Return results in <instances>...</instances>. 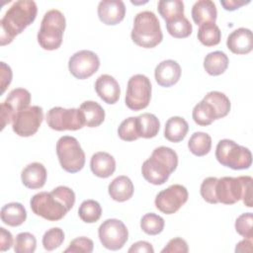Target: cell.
Returning a JSON list of instances; mask_svg holds the SVG:
<instances>
[{
  "label": "cell",
  "instance_id": "1",
  "mask_svg": "<svg viewBox=\"0 0 253 253\" xmlns=\"http://www.w3.org/2000/svg\"><path fill=\"white\" fill-rule=\"evenodd\" d=\"M75 204L73 190L66 186H58L51 192H40L31 198L30 207L35 214L50 221L65 216Z\"/></svg>",
  "mask_w": 253,
  "mask_h": 253
},
{
  "label": "cell",
  "instance_id": "2",
  "mask_svg": "<svg viewBox=\"0 0 253 253\" xmlns=\"http://www.w3.org/2000/svg\"><path fill=\"white\" fill-rule=\"evenodd\" d=\"M37 13L38 7L35 1L18 0L14 2L0 21V44L3 46L12 42L16 36L36 20Z\"/></svg>",
  "mask_w": 253,
  "mask_h": 253
},
{
  "label": "cell",
  "instance_id": "3",
  "mask_svg": "<svg viewBox=\"0 0 253 253\" xmlns=\"http://www.w3.org/2000/svg\"><path fill=\"white\" fill-rule=\"evenodd\" d=\"M178 166V155L170 147H156L141 166L143 178L153 185L164 184Z\"/></svg>",
  "mask_w": 253,
  "mask_h": 253
},
{
  "label": "cell",
  "instance_id": "4",
  "mask_svg": "<svg viewBox=\"0 0 253 253\" xmlns=\"http://www.w3.org/2000/svg\"><path fill=\"white\" fill-rule=\"evenodd\" d=\"M253 179L251 176L221 177L216 180L214 193L218 203L233 205L242 199L243 204L252 208Z\"/></svg>",
  "mask_w": 253,
  "mask_h": 253
},
{
  "label": "cell",
  "instance_id": "5",
  "mask_svg": "<svg viewBox=\"0 0 253 253\" xmlns=\"http://www.w3.org/2000/svg\"><path fill=\"white\" fill-rule=\"evenodd\" d=\"M130 37L135 44L144 48L158 45L163 39V34L156 15L151 11H142L136 14Z\"/></svg>",
  "mask_w": 253,
  "mask_h": 253
},
{
  "label": "cell",
  "instance_id": "6",
  "mask_svg": "<svg viewBox=\"0 0 253 253\" xmlns=\"http://www.w3.org/2000/svg\"><path fill=\"white\" fill-rule=\"evenodd\" d=\"M65 26V17L59 10H48L43 15L38 32L39 44L46 50L57 49L61 45Z\"/></svg>",
  "mask_w": 253,
  "mask_h": 253
},
{
  "label": "cell",
  "instance_id": "7",
  "mask_svg": "<svg viewBox=\"0 0 253 253\" xmlns=\"http://www.w3.org/2000/svg\"><path fill=\"white\" fill-rule=\"evenodd\" d=\"M216 160L225 167L233 170L248 169L252 164L251 151L231 139H221L215 148Z\"/></svg>",
  "mask_w": 253,
  "mask_h": 253
},
{
  "label": "cell",
  "instance_id": "8",
  "mask_svg": "<svg viewBox=\"0 0 253 253\" xmlns=\"http://www.w3.org/2000/svg\"><path fill=\"white\" fill-rule=\"evenodd\" d=\"M56 154L63 170L79 172L85 164V153L78 140L70 135L61 136L56 142Z\"/></svg>",
  "mask_w": 253,
  "mask_h": 253
},
{
  "label": "cell",
  "instance_id": "9",
  "mask_svg": "<svg viewBox=\"0 0 253 253\" xmlns=\"http://www.w3.org/2000/svg\"><path fill=\"white\" fill-rule=\"evenodd\" d=\"M151 99V83L147 76L135 74L128 79L125 102L128 109L140 111L145 109Z\"/></svg>",
  "mask_w": 253,
  "mask_h": 253
},
{
  "label": "cell",
  "instance_id": "10",
  "mask_svg": "<svg viewBox=\"0 0 253 253\" xmlns=\"http://www.w3.org/2000/svg\"><path fill=\"white\" fill-rule=\"evenodd\" d=\"M47 126L54 130H77L85 126L84 116L80 109H65L62 107L51 108L45 117Z\"/></svg>",
  "mask_w": 253,
  "mask_h": 253
},
{
  "label": "cell",
  "instance_id": "11",
  "mask_svg": "<svg viewBox=\"0 0 253 253\" xmlns=\"http://www.w3.org/2000/svg\"><path fill=\"white\" fill-rule=\"evenodd\" d=\"M98 235L102 245L109 250L123 248L128 239L126 224L117 218H109L103 221L99 226Z\"/></svg>",
  "mask_w": 253,
  "mask_h": 253
},
{
  "label": "cell",
  "instance_id": "12",
  "mask_svg": "<svg viewBox=\"0 0 253 253\" xmlns=\"http://www.w3.org/2000/svg\"><path fill=\"white\" fill-rule=\"evenodd\" d=\"M43 120V111L40 106H29L18 112L12 121L13 131L22 137L34 135Z\"/></svg>",
  "mask_w": 253,
  "mask_h": 253
},
{
  "label": "cell",
  "instance_id": "13",
  "mask_svg": "<svg viewBox=\"0 0 253 253\" xmlns=\"http://www.w3.org/2000/svg\"><path fill=\"white\" fill-rule=\"evenodd\" d=\"M189 193L186 187L174 184L160 191L154 201L156 209L165 214L175 213L188 201Z\"/></svg>",
  "mask_w": 253,
  "mask_h": 253
},
{
  "label": "cell",
  "instance_id": "14",
  "mask_svg": "<svg viewBox=\"0 0 253 253\" xmlns=\"http://www.w3.org/2000/svg\"><path fill=\"white\" fill-rule=\"evenodd\" d=\"M31 94L27 89L16 88L13 89L7 96L6 100L0 105V120L1 130L6 125L12 123L14 116L23 109L30 106Z\"/></svg>",
  "mask_w": 253,
  "mask_h": 253
},
{
  "label": "cell",
  "instance_id": "15",
  "mask_svg": "<svg viewBox=\"0 0 253 253\" xmlns=\"http://www.w3.org/2000/svg\"><path fill=\"white\" fill-rule=\"evenodd\" d=\"M100 66L98 55L87 49L75 52L68 61V69L70 73L77 79H87L96 73Z\"/></svg>",
  "mask_w": 253,
  "mask_h": 253
},
{
  "label": "cell",
  "instance_id": "16",
  "mask_svg": "<svg viewBox=\"0 0 253 253\" xmlns=\"http://www.w3.org/2000/svg\"><path fill=\"white\" fill-rule=\"evenodd\" d=\"M126 15V6L122 0H103L98 5V17L108 26L122 22Z\"/></svg>",
  "mask_w": 253,
  "mask_h": 253
},
{
  "label": "cell",
  "instance_id": "17",
  "mask_svg": "<svg viewBox=\"0 0 253 253\" xmlns=\"http://www.w3.org/2000/svg\"><path fill=\"white\" fill-rule=\"evenodd\" d=\"M154 77L158 85L171 87L179 81L181 77V67L175 60H163L155 67Z\"/></svg>",
  "mask_w": 253,
  "mask_h": 253
},
{
  "label": "cell",
  "instance_id": "18",
  "mask_svg": "<svg viewBox=\"0 0 253 253\" xmlns=\"http://www.w3.org/2000/svg\"><path fill=\"white\" fill-rule=\"evenodd\" d=\"M227 48L235 54H247L253 48V36L251 30L239 28L234 30L226 40Z\"/></svg>",
  "mask_w": 253,
  "mask_h": 253
},
{
  "label": "cell",
  "instance_id": "19",
  "mask_svg": "<svg viewBox=\"0 0 253 253\" xmlns=\"http://www.w3.org/2000/svg\"><path fill=\"white\" fill-rule=\"evenodd\" d=\"M97 95L107 104H115L121 95V88L118 81L109 74L99 76L95 82Z\"/></svg>",
  "mask_w": 253,
  "mask_h": 253
},
{
  "label": "cell",
  "instance_id": "20",
  "mask_svg": "<svg viewBox=\"0 0 253 253\" xmlns=\"http://www.w3.org/2000/svg\"><path fill=\"white\" fill-rule=\"evenodd\" d=\"M46 169L40 162L28 164L21 173L22 183L29 189H40L44 186L46 181Z\"/></svg>",
  "mask_w": 253,
  "mask_h": 253
},
{
  "label": "cell",
  "instance_id": "21",
  "mask_svg": "<svg viewBox=\"0 0 253 253\" xmlns=\"http://www.w3.org/2000/svg\"><path fill=\"white\" fill-rule=\"evenodd\" d=\"M90 168L94 175L100 178H108L116 170V160L108 152L99 151L92 155Z\"/></svg>",
  "mask_w": 253,
  "mask_h": 253
},
{
  "label": "cell",
  "instance_id": "22",
  "mask_svg": "<svg viewBox=\"0 0 253 253\" xmlns=\"http://www.w3.org/2000/svg\"><path fill=\"white\" fill-rule=\"evenodd\" d=\"M217 10L211 0H199L192 7V18L195 24L201 26L207 23H215Z\"/></svg>",
  "mask_w": 253,
  "mask_h": 253
},
{
  "label": "cell",
  "instance_id": "23",
  "mask_svg": "<svg viewBox=\"0 0 253 253\" xmlns=\"http://www.w3.org/2000/svg\"><path fill=\"white\" fill-rule=\"evenodd\" d=\"M134 187L131 180L126 176H118L108 187L110 197L116 202H126L133 195Z\"/></svg>",
  "mask_w": 253,
  "mask_h": 253
},
{
  "label": "cell",
  "instance_id": "24",
  "mask_svg": "<svg viewBox=\"0 0 253 253\" xmlns=\"http://www.w3.org/2000/svg\"><path fill=\"white\" fill-rule=\"evenodd\" d=\"M189 130V125L184 118L171 117L167 120L164 128V136L171 142L182 141Z\"/></svg>",
  "mask_w": 253,
  "mask_h": 253
},
{
  "label": "cell",
  "instance_id": "25",
  "mask_svg": "<svg viewBox=\"0 0 253 253\" xmlns=\"http://www.w3.org/2000/svg\"><path fill=\"white\" fill-rule=\"evenodd\" d=\"M27 211L20 203H9L1 209V220L9 226H19L25 222Z\"/></svg>",
  "mask_w": 253,
  "mask_h": 253
},
{
  "label": "cell",
  "instance_id": "26",
  "mask_svg": "<svg viewBox=\"0 0 253 253\" xmlns=\"http://www.w3.org/2000/svg\"><path fill=\"white\" fill-rule=\"evenodd\" d=\"M135 121L139 137L152 138L157 135L160 128V123L155 115L144 113L135 117Z\"/></svg>",
  "mask_w": 253,
  "mask_h": 253
},
{
  "label": "cell",
  "instance_id": "27",
  "mask_svg": "<svg viewBox=\"0 0 253 253\" xmlns=\"http://www.w3.org/2000/svg\"><path fill=\"white\" fill-rule=\"evenodd\" d=\"M79 109L84 116L85 126L88 127L99 126L105 120V111L97 102L85 101Z\"/></svg>",
  "mask_w": 253,
  "mask_h": 253
},
{
  "label": "cell",
  "instance_id": "28",
  "mask_svg": "<svg viewBox=\"0 0 253 253\" xmlns=\"http://www.w3.org/2000/svg\"><path fill=\"white\" fill-rule=\"evenodd\" d=\"M228 62V57L223 51L215 50L206 55L204 59V68L208 74L217 76L226 70Z\"/></svg>",
  "mask_w": 253,
  "mask_h": 253
},
{
  "label": "cell",
  "instance_id": "29",
  "mask_svg": "<svg viewBox=\"0 0 253 253\" xmlns=\"http://www.w3.org/2000/svg\"><path fill=\"white\" fill-rule=\"evenodd\" d=\"M189 150L196 156L208 154L211 148V137L203 131L194 132L188 141Z\"/></svg>",
  "mask_w": 253,
  "mask_h": 253
},
{
  "label": "cell",
  "instance_id": "30",
  "mask_svg": "<svg viewBox=\"0 0 253 253\" xmlns=\"http://www.w3.org/2000/svg\"><path fill=\"white\" fill-rule=\"evenodd\" d=\"M204 100L212 106L216 119L224 118L230 111V101L224 93L211 91L204 97Z\"/></svg>",
  "mask_w": 253,
  "mask_h": 253
},
{
  "label": "cell",
  "instance_id": "31",
  "mask_svg": "<svg viewBox=\"0 0 253 253\" xmlns=\"http://www.w3.org/2000/svg\"><path fill=\"white\" fill-rule=\"evenodd\" d=\"M192 117L194 122L202 126H209L217 120L212 106L204 99L194 107Z\"/></svg>",
  "mask_w": 253,
  "mask_h": 253
},
{
  "label": "cell",
  "instance_id": "32",
  "mask_svg": "<svg viewBox=\"0 0 253 253\" xmlns=\"http://www.w3.org/2000/svg\"><path fill=\"white\" fill-rule=\"evenodd\" d=\"M166 29L170 36L176 39H184L192 34L193 27L190 21L184 16H178L166 22Z\"/></svg>",
  "mask_w": 253,
  "mask_h": 253
},
{
  "label": "cell",
  "instance_id": "33",
  "mask_svg": "<svg viewBox=\"0 0 253 253\" xmlns=\"http://www.w3.org/2000/svg\"><path fill=\"white\" fill-rule=\"evenodd\" d=\"M221 32L215 23H207L200 26L198 40L206 46H213L220 42Z\"/></svg>",
  "mask_w": 253,
  "mask_h": 253
},
{
  "label": "cell",
  "instance_id": "34",
  "mask_svg": "<svg viewBox=\"0 0 253 253\" xmlns=\"http://www.w3.org/2000/svg\"><path fill=\"white\" fill-rule=\"evenodd\" d=\"M102 214V208L95 200H86L82 202L78 209V215L82 221L93 223L99 220Z\"/></svg>",
  "mask_w": 253,
  "mask_h": 253
},
{
  "label": "cell",
  "instance_id": "35",
  "mask_svg": "<svg viewBox=\"0 0 253 253\" xmlns=\"http://www.w3.org/2000/svg\"><path fill=\"white\" fill-rule=\"evenodd\" d=\"M157 10L165 22H167L184 15V3L180 0H161L158 2Z\"/></svg>",
  "mask_w": 253,
  "mask_h": 253
},
{
  "label": "cell",
  "instance_id": "36",
  "mask_svg": "<svg viewBox=\"0 0 253 253\" xmlns=\"http://www.w3.org/2000/svg\"><path fill=\"white\" fill-rule=\"evenodd\" d=\"M165 225L164 219L153 212L144 214L140 219V227L148 235H157L162 232Z\"/></svg>",
  "mask_w": 253,
  "mask_h": 253
},
{
  "label": "cell",
  "instance_id": "37",
  "mask_svg": "<svg viewBox=\"0 0 253 253\" xmlns=\"http://www.w3.org/2000/svg\"><path fill=\"white\" fill-rule=\"evenodd\" d=\"M37 248V239L30 232L19 233L14 241V251L16 253H33Z\"/></svg>",
  "mask_w": 253,
  "mask_h": 253
},
{
  "label": "cell",
  "instance_id": "38",
  "mask_svg": "<svg viewBox=\"0 0 253 253\" xmlns=\"http://www.w3.org/2000/svg\"><path fill=\"white\" fill-rule=\"evenodd\" d=\"M64 241V232L59 227H52L46 230L42 236L43 248L47 251H52L58 248Z\"/></svg>",
  "mask_w": 253,
  "mask_h": 253
},
{
  "label": "cell",
  "instance_id": "39",
  "mask_svg": "<svg viewBox=\"0 0 253 253\" xmlns=\"http://www.w3.org/2000/svg\"><path fill=\"white\" fill-rule=\"evenodd\" d=\"M118 134L125 141H133L139 138L135 117H129L124 120L118 128Z\"/></svg>",
  "mask_w": 253,
  "mask_h": 253
},
{
  "label": "cell",
  "instance_id": "40",
  "mask_svg": "<svg viewBox=\"0 0 253 253\" xmlns=\"http://www.w3.org/2000/svg\"><path fill=\"white\" fill-rule=\"evenodd\" d=\"M252 222H253V214L252 212H245L240 214L235 220V230L236 232L243 236L244 238H253V229H252Z\"/></svg>",
  "mask_w": 253,
  "mask_h": 253
},
{
  "label": "cell",
  "instance_id": "41",
  "mask_svg": "<svg viewBox=\"0 0 253 253\" xmlns=\"http://www.w3.org/2000/svg\"><path fill=\"white\" fill-rule=\"evenodd\" d=\"M94 248L93 241L85 236L77 237L73 239L69 246L64 250L65 253H91Z\"/></svg>",
  "mask_w": 253,
  "mask_h": 253
},
{
  "label": "cell",
  "instance_id": "42",
  "mask_svg": "<svg viewBox=\"0 0 253 253\" xmlns=\"http://www.w3.org/2000/svg\"><path fill=\"white\" fill-rule=\"evenodd\" d=\"M217 178L215 177H208L206 178L201 185L200 193L202 198L210 203V204H217V200L215 198V193H214V187L216 183Z\"/></svg>",
  "mask_w": 253,
  "mask_h": 253
},
{
  "label": "cell",
  "instance_id": "43",
  "mask_svg": "<svg viewBox=\"0 0 253 253\" xmlns=\"http://www.w3.org/2000/svg\"><path fill=\"white\" fill-rule=\"evenodd\" d=\"M188 251L189 247L187 242L180 237H176L169 240L167 245L161 250L162 253H187Z\"/></svg>",
  "mask_w": 253,
  "mask_h": 253
},
{
  "label": "cell",
  "instance_id": "44",
  "mask_svg": "<svg viewBox=\"0 0 253 253\" xmlns=\"http://www.w3.org/2000/svg\"><path fill=\"white\" fill-rule=\"evenodd\" d=\"M0 73H1V94H3L6 90V88L10 85L12 81V70L9 65H7L5 62H0Z\"/></svg>",
  "mask_w": 253,
  "mask_h": 253
},
{
  "label": "cell",
  "instance_id": "45",
  "mask_svg": "<svg viewBox=\"0 0 253 253\" xmlns=\"http://www.w3.org/2000/svg\"><path fill=\"white\" fill-rule=\"evenodd\" d=\"M13 245V236L10 231L0 227V251L9 250Z\"/></svg>",
  "mask_w": 253,
  "mask_h": 253
},
{
  "label": "cell",
  "instance_id": "46",
  "mask_svg": "<svg viewBox=\"0 0 253 253\" xmlns=\"http://www.w3.org/2000/svg\"><path fill=\"white\" fill-rule=\"evenodd\" d=\"M128 252H144V253H153L154 249L152 245L147 241H137L133 243L130 248L128 249Z\"/></svg>",
  "mask_w": 253,
  "mask_h": 253
},
{
  "label": "cell",
  "instance_id": "47",
  "mask_svg": "<svg viewBox=\"0 0 253 253\" xmlns=\"http://www.w3.org/2000/svg\"><path fill=\"white\" fill-rule=\"evenodd\" d=\"M248 3H250L249 0L248 1H245V0H221L220 1V4L226 11H234Z\"/></svg>",
  "mask_w": 253,
  "mask_h": 253
},
{
  "label": "cell",
  "instance_id": "48",
  "mask_svg": "<svg viewBox=\"0 0 253 253\" xmlns=\"http://www.w3.org/2000/svg\"><path fill=\"white\" fill-rule=\"evenodd\" d=\"M235 252H252V239L249 238H244L241 240L238 244H236L235 247Z\"/></svg>",
  "mask_w": 253,
  "mask_h": 253
}]
</instances>
